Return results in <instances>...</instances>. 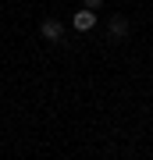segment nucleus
I'll list each match as a JSON object with an SVG mask.
<instances>
[{
	"instance_id": "1",
	"label": "nucleus",
	"mask_w": 153,
	"mask_h": 160,
	"mask_svg": "<svg viewBox=\"0 0 153 160\" xmlns=\"http://www.w3.org/2000/svg\"><path fill=\"white\" fill-rule=\"evenodd\" d=\"M71 25H75L79 32H89L93 25H96V14H93V11H85V7H82V11L75 14V22H71Z\"/></svg>"
},
{
	"instance_id": "2",
	"label": "nucleus",
	"mask_w": 153,
	"mask_h": 160,
	"mask_svg": "<svg viewBox=\"0 0 153 160\" xmlns=\"http://www.w3.org/2000/svg\"><path fill=\"white\" fill-rule=\"evenodd\" d=\"M39 32L46 36V39H61V32H64V25H61V22H54V18H46V22L39 25Z\"/></svg>"
},
{
	"instance_id": "3",
	"label": "nucleus",
	"mask_w": 153,
	"mask_h": 160,
	"mask_svg": "<svg viewBox=\"0 0 153 160\" xmlns=\"http://www.w3.org/2000/svg\"><path fill=\"white\" fill-rule=\"evenodd\" d=\"M110 36H114V39H121V36H128V22H125V18H114V22H110Z\"/></svg>"
},
{
	"instance_id": "4",
	"label": "nucleus",
	"mask_w": 153,
	"mask_h": 160,
	"mask_svg": "<svg viewBox=\"0 0 153 160\" xmlns=\"http://www.w3.org/2000/svg\"><path fill=\"white\" fill-rule=\"evenodd\" d=\"M100 4H103V0H85V11H96Z\"/></svg>"
}]
</instances>
